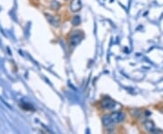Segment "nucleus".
Here are the masks:
<instances>
[{
  "label": "nucleus",
  "instance_id": "f257e3e1",
  "mask_svg": "<svg viewBox=\"0 0 163 134\" xmlns=\"http://www.w3.org/2000/svg\"><path fill=\"white\" fill-rule=\"evenodd\" d=\"M124 119H125L124 113L121 112H112V114H110V115L103 117L102 122H103V125L105 127H109V126H112V124H114V123L122 121Z\"/></svg>",
  "mask_w": 163,
  "mask_h": 134
},
{
  "label": "nucleus",
  "instance_id": "f03ea898",
  "mask_svg": "<svg viewBox=\"0 0 163 134\" xmlns=\"http://www.w3.org/2000/svg\"><path fill=\"white\" fill-rule=\"evenodd\" d=\"M83 34L80 31H75L70 36V46H76L78 44H80V42L82 40Z\"/></svg>",
  "mask_w": 163,
  "mask_h": 134
},
{
  "label": "nucleus",
  "instance_id": "7ed1b4c3",
  "mask_svg": "<svg viewBox=\"0 0 163 134\" xmlns=\"http://www.w3.org/2000/svg\"><path fill=\"white\" fill-rule=\"evenodd\" d=\"M101 105H102V107L103 109H105V110H112V109L115 107L116 103H115L114 101L112 100L111 98L105 97V98L102 101Z\"/></svg>",
  "mask_w": 163,
  "mask_h": 134
},
{
  "label": "nucleus",
  "instance_id": "20e7f679",
  "mask_svg": "<svg viewBox=\"0 0 163 134\" xmlns=\"http://www.w3.org/2000/svg\"><path fill=\"white\" fill-rule=\"evenodd\" d=\"M144 128L146 130L149 131V132H152V133H156V132H159V131H159L158 129L155 127L154 123L150 121H146L144 122Z\"/></svg>",
  "mask_w": 163,
  "mask_h": 134
},
{
  "label": "nucleus",
  "instance_id": "39448f33",
  "mask_svg": "<svg viewBox=\"0 0 163 134\" xmlns=\"http://www.w3.org/2000/svg\"><path fill=\"white\" fill-rule=\"evenodd\" d=\"M71 9L73 11H78L79 9L82 7V4L80 0H73L72 3H71V6H70Z\"/></svg>",
  "mask_w": 163,
  "mask_h": 134
},
{
  "label": "nucleus",
  "instance_id": "423d86ee",
  "mask_svg": "<svg viewBox=\"0 0 163 134\" xmlns=\"http://www.w3.org/2000/svg\"><path fill=\"white\" fill-rule=\"evenodd\" d=\"M73 26H78L79 24H80L81 20H80V17H75L73 19Z\"/></svg>",
  "mask_w": 163,
  "mask_h": 134
}]
</instances>
